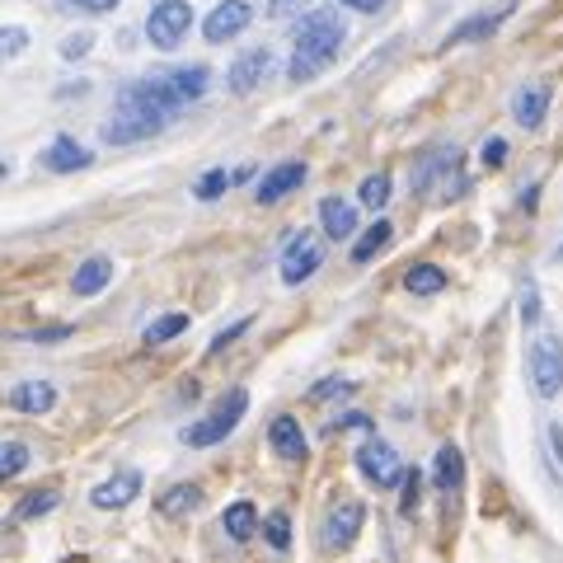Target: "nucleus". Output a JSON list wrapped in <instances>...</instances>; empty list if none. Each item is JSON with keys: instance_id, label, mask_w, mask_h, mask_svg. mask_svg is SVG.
I'll return each instance as SVG.
<instances>
[{"instance_id": "e433bc0d", "label": "nucleus", "mask_w": 563, "mask_h": 563, "mask_svg": "<svg viewBox=\"0 0 563 563\" xmlns=\"http://www.w3.org/2000/svg\"><path fill=\"white\" fill-rule=\"evenodd\" d=\"M90 47H95V33H66V38H62V57L80 62V57H90Z\"/></svg>"}, {"instance_id": "2eb2a0df", "label": "nucleus", "mask_w": 563, "mask_h": 563, "mask_svg": "<svg viewBox=\"0 0 563 563\" xmlns=\"http://www.w3.org/2000/svg\"><path fill=\"white\" fill-rule=\"evenodd\" d=\"M136 493H141V474H136V470H122V474H113V479L95 484L90 503L99 507V512H118V507H128Z\"/></svg>"}, {"instance_id": "7c9ffc66", "label": "nucleus", "mask_w": 563, "mask_h": 563, "mask_svg": "<svg viewBox=\"0 0 563 563\" xmlns=\"http://www.w3.org/2000/svg\"><path fill=\"white\" fill-rule=\"evenodd\" d=\"M184 329H188V314H161L155 324H146V343H169V339H179Z\"/></svg>"}, {"instance_id": "72a5a7b5", "label": "nucleus", "mask_w": 563, "mask_h": 563, "mask_svg": "<svg viewBox=\"0 0 563 563\" xmlns=\"http://www.w3.org/2000/svg\"><path fill=\"white\" fill-rule=\"evenodd\" d=\"M62 14H109V10H118L122 0H52Z\"/></svg>"}, {"instance_id": "a19ab883", "label": "nucleus", "mask_w": 563, "mask_h": 563, "mask_svg": "<svg viewBox=\"0 0 563 563\" xmlns=\"http://www.w3.org/2000/svg\"><path fill=\"white\" fill-rule=\"evenodd\" d=\"M244 329H250V320H235L231 329H221V333H217V339H211V352H221V347H231V343L240 339V333H244Z\"/></svg>"}, {"instance_id": "f704fd0d", "label": "nucleus", "mask_w": 563, "mask_h": 563, "mask_svg": "<svg viewBox=\"0 0 563 563\" xmlns=\"http://www.w3.org/2000/svg\"><path fill=\"white\" fill-rule=\"evenodd\" d=\"M521 324H526V329H536V324H540V291H536V282H531V277L521 282Z\"/></svg>"}, {"instance_id": "4be33fe9", "label": "nucleus", "mask_w": 563, "mask_h": 563, "mask_svg": "<svg viewBox=\"0 0 563 563\" xmlns=\"http://www.w3.org/2000/svg\"><path fill=\"white\" fill-rule=\"evenodd\" d=\"M432 479H437V488H442V493H461V484H465V455H461V446H442V451H437Z\"/></svg>"}, {"instance_id": "2f4dec72", "label": "nucleus", "mask_w": 563, "mask_h": 563, "mask_svg": "<svg viewBox=\"0 0 563 563\" xmlns=\"http://www.w3.org/2000/svg\"><path fill=\"white\" fill-rule=\"evenodd\" d=\"M24 47H29V29H20V24H5V29H0V62L24 57Z\"/></svg>"}, {"instance_id": "79ce46f5", "label": "nucleus", "mask_w": 563, "mask_h": 563, "mask_svg": "<svg viewBox=\"0 0 563 563\" xmlns=\"http://www.w3.org/2000/svg\"><path fill=\"white\" fill-rule=\"evenodd\" d=\"M301 5H306V0H268V20H291Z\"/></svg>"}, {"instance_id": "c85d7f7f", "label": "nucleus", "mask_w": 563, "mask_h": 563, "mask_svg": "<svg viewBox=\"0 0 563 563\" xmlns=\"http://www.w3.org/2000/svg\"><path fill=\"white\" fill-rule=\"evenodd\" d=\"M357 198H362V207L380 211L385 202H390V174H366L362 188H357Z\"/></svg>"}, {"instance_id": "9d476101", "label": "nucleus", "mask_w": 563, "mask_h": 563, "mask_svg": "<svg viewBox=\"0 0 563 563\" xmlns=\"http://www.w3.org/2000/svg\"><path fill=\"white\" fill-rule=\"evenodd\" d=\"M250 24H254V5H250V0H221V5L202 20V38L207 43H231Z\"/></svg>"}, {"instance_id": "9b49d317", "label": "nucleus", "mask_w": 563, "mask_h": 563, "mask_svg": "<svg viewBox=\"0 0 563 563\" xmlns=\"http://www.w3.org/2000/svg\"><path fill=\"white\" fill-rule=\"evenodd\" d=\"M362 521H366V507H362L357 498L333 503V512L324 517V550H347V544L357 540Z\"/></svg>"}, {"instance_id": "412c9836", "label": "nucleus", "mask_w": 563, "mask_h": 563, "mask_svg": "<svg viewBox=\"0 0 563 563\" xmlns=\"http://www.w3.org/2000/svg\"><path fill=\"white\" fill-rule=\"evenodd\" d=\"M52 404H57V390L47 380H24L10 390V409H20V413H47Z\"/></svg>"}, {"instance_id": "4468645a", "label": "nucleus", "mask_w": 563, "mask_h": 563, "mask_svg": "<svg viewBox=\"0 0 563 563\" xmlns=\"http://www.w3.org/2000/svg\"><path fill=\"white\" fill-rule=\"evenodd\" d=\"M301 184H306V161H282V165H273V169L258 179L254 198H258L263 207H273V202H282L287 192H296Z\"/></svg>"}, {"instance_id": "a18cd8bd", "label": "nucleus", "mask_w": 563, "mask_h": 563, "mask_svg": "<svg viewBox=\"0 0 563 563\" xmlns=\"http://www.w3.org/2000/svg\"><path fill=\"white\" fill-rule=\"evenodd\" d=\"M559 258H563V244H559Z\"/></svg>"}, {"instance_id": "37998d69", "label": "nucleus", "mask_w": 563, "mask_h": 563, "mask_svg": "<svg viewBox=\"0 0 563 563\" xmlns=\"http://www.w3.org/2000/svg\"><path fill=\"white\" fill-rule=\"evenodd\" d=\"M333 5H352V10H362V14H380L390 0H333Z\"/></svg>"}, {"instance_id": "ddd939ff", "label": "nucleus", "mask_w": 563, "mask_h": 563, "mask_svg": "<svg viewBox=\"0 0 563 563\" xmlns=\"http://www.w3.org/2000/svg\"><path fill=\"white\" fill-rule=\"evenodd\" d=\"M550 99H554V90H550V80H526V85H517V95H512V122L517 128H540L544 122V113H550Z\"/></svg>"}, {"instance_id": "f257e3e1", "label": "nucleus", "mask_w": 563, "mask_h": 563, "mask_svg": "<svg viewBox=\"0 0 563 563\" xmlns=\"http://www.w3.org/2000/svg\"><path fill=\"white\" fill-rule=\"evenodd\" d=\"M347 43V24L339 20V10H310L301 24H296V43H291V62H287V76L296 85L314 80L320 70L333 66V57L343 52Z\"/></svg>"}, {"instance_id": "f8f14e48", "label": "nucleus", "mask_w": 563, "mask_h": 563, "mask_svg": "<svg viewBox=\"0 0 563 563\" xmlns=\"http://www.w3.org/2000/svg\"><path fill=\"white\" fill-rule=\"evenodd\" d=\"M273 52L268 47H250L244 57H235V66H231V76H225V85H231V95H254L263 80L273 76Z\"/></svg>"}, {"instance_id": "b1692460", "label": "nucleus", "mask_w": 563, "mask_h": 563, "mask_svg": "<svg viewBox=\"0 0 563 563\" xmlns=\"http://www.w3.org/2000/svg\"><path fill=\"white\" fill-rule=\"evenodd\" d=\"M221 526H225V536H231L235 544L254 540V531H258V512H254V503H231V507H225V517H221Z\"/></svg>"}, {"instance_id": "5701e85b", "label": "nucleus", "mask_w": 563, "mask_h": 563, "mask_svg": "<svg viewBox=\"0 0 563 563\" xmlns=\"http://www.w3.org/2000/svg\"><path fill=\"white\" fill-rule=\"evenodd\" d=\"M202 507V488L198 484H174L161 493V503H155V512L161 517H188V512H198Z\"/></svg>"}, {"instance_id": "c03bdc74", "label": "nucleus", "mask_w": 563, "mask_h": 563, "mask_svg": "<svg viewBox=\"0 0 563 563\" xmlns=\"http://www.w3.org/2000/svg\"><path fill=\"white\" fill-rule=\"evenodd\" d=\"M550 442H554V455H559V461H563V428H559V422H554V428H550Z\"/></svg>"}, {"instance_id": "7ed1b4c3", "label": "nucleus", "mask_w": 563, "mask_h": 563, "mask_svg": "<svg viewBox=\"0 0 563 563\" xmlns=\"http://www.w3.org/2000/svg\"><path fill=\"white\" fill-rule=\"evenodd\" d=\"M244 409H250V390H225L221 399H217V409H211L207 418H198L192 428H184V446H192V451H202V446H217V442H225L235 428H240V418H244Z\"/></svg>"}, {"instance_id": "a211bd4d", "label": "nucleus", "mask_w": 563, "mask_h": 563, "mask_svg": "<svg viewBox=\"0 0 563 563\" xmlns=\"http://www.w3.org/2000/svg\"><path fill=\"white\" fill-rule=\"evenodd\" d=\"M512 14V5H498L493 14H474V20H465V24H455L451 33H446V47H461V43H479V38H493L498 33V24Z\"/></svg>"}, {"instance_id": "473e14b6", "label": "nucleus", "mask_w": 563, "mask_h": 563, "mask_svg": "<svg viewBox=\"0 0 563 563\" xmlns=\"http://www.w3.org/2000/svg\"><path fill=\"white\" fill-rule=\"evenodd\" d=\"M225 188H231V174H225V169H207L192 192H198V202H217Z\"/></svg>"}, {"instance_id": "0eeeda50", "label": "nucleus", "mask_w": 563, "mask_h": 563, "mask_svg": "<svg viewBox=\"0 0 563 563\" xmlns=\"http://www.w3.org/2000/svg\"><path fill=\"white\" fill-rule=\"evenodd\" d=\"M531 385L540 399H554L563 390V343L554 333H540L531 343Z\"/></svg>"}, {"instance_id": "c756f323", "label": "nucleus", "mask_w": 563, "mask_h": 563, "mask_svg": "<svg viewBox=\"0 0 563 563\" xmlns=\"http://www.w3.org/2000/svg\"><path fill=\"white\" fill-rule=\"evenodd\" d=\"M263 536H268V544L277 554H287L291 550V517L287 512H268L263 517Z\"/></svg>"}, {"instance_id": "6ab92c4d", "label": "nucleus", "mask_w": 563, "mask_h": 563, "mask_svg": "<svg viewBox=\"0 0 563 563\" xmlns=\"http://www.w3.org/2000/svg\"><path fill=\"white\" fill-rule=\"evenodd\" d=\"M320 225L329 240H352L357 235V207L343 202V198H324L320 202Z\"/></svg>"}, {"instance_id": "dca6fc26", "label": "nucleus", "mask_w": 563, "mask_h": 563, "mask_svg": "<svg viewBox=\"0 0 563 563\" xmlns=\"http://www.w3.org/2000/svg\"><path fill=\"white\" fill-rule=\"evenodd\" d=\"M268 442H273V455H282V461H306V432H301V422H296L291 413H277L273 418V428H268Z\"/></svg>"}, {"instance_id": "aec40b11", "label": "nucleus", "mask_w": 563, "mask_h": 563, "mask_svg": "<svg viewBox=\"0 0 563 563\" xmlns=\"http://www.w3.org/2000/svg\"><path fill=\"white\" fill-rule=\"evenodd\" d=\"M113 282V258H103V254H90L76 268V277H70V291L76 296H99L103 287Z\"/></svg>"}, {"instance_id": "f03ea898", "label": "nucleus", "mask_w": 563, "mask_h": 563, "mask_svg": "<svg viewBox=\"0 0 563 563\" xmlns=\"http://www.w3.org/2000/svg\"><path fill=\"white\" fill-rule=\"evenodd\" d=\"M211 85V70L207 66H174V70H155V76H141L132 85H122V95L136 99L141 109H151L155 118H174L188 103H198Z\"/></svg>"}, {"instance_id": "393cba45", "label": "nucleus", "mask_w": 563, "mask_h": 563, "mask_svg": "<svg viewBox=\"0 0 563 563\" xmlns=\"http://www.w3.org/2000/svg\"><path fill=\"white\" fill-rule=\"evenodd\" d=\"M404 287H409L413 296H437L446 287V273L437 268V263H413V268L404 273Z\"/></svg>"}, {"instance_id": "bb28decb", "label": "nucleus", "mask_w": 563, "mask_h": 563, "mask_svg": "<svg viewBox=\"0 0 563 563\" xmlns=\"http://www.w3.org/2000/svg\"><path fill=\"white\" fill-rule=\"evenodd\" d=\"M390 235H395V225H390V221H376L372 231H366L357 244H352V263H372V258L385 250V244H390Z\"/></svg>"}, {"instance_id": "c9c22d12", "label": "nucleus", "mask_w": 563, "mask_h": 563, "mask_svg": "<svg viewBox=\"0 0 563 563\" xmlns=\"http://www.w3.org/2000/svg\"><path fill=\"white\" fill-rule=\"evenodd\" d=\"M404 498H399V512L404 517H413V507H418V493H422V474L418 470H404Z\"/></svg>"}, {"instance_id": "ea45409f", "label": "nucleus", "mask_w": 563, "mask_h": 563, "mask_svg": "<svg viewBox=\"0 0 563 563\" xmlns=\"http://www.w3.org/2000/svg\"><path fill=\"white\" fill-rule=\"evenodd\" d=\"M70 324H52V329H38V333H24V343H62V339H70Z\"/></svg>"}, {"instance_id": "423d86ee", "label": "nucleus", "mask_w": 563, "mask_h": 563, "mask_svg": "<svg viewBox=\"0 0 563 563\" xmlns=\"http://www.w3.org/2000/svg\"><path fill=\"white\" fill-rule=\"evenodd\" d=\"M188 29H192V5L188 0H161V5L146 14V38L161 52L179 47L188 38Z\"/></svg>"}, {"instance_id": "6e6552de", "label": "nucleus", "mask_w": 563, "mask_h": 563, "mask_svg": "<svg viewBox=\"0 0 563 563\" xmlns=\"http://www.w3.org/2000/svg\"><path fill=\"white\" fill-rule=\"evenodd\" d=\"M320 263H324V244L314 240L310 231H301V235L287 240L277 268H282V282H287V287H301V282H310L314 273H320Z\"/></svg>"}, {"instance_id": "20e7f679", "label": "nucleus", "mask_w": 563, "mask_h": 563, "mask_svg": "<svg viewBox=\"0 0 563 563\" xmlns=\"http://www.w3.org/2000/svg\"><path fill=\"white\" fill-rule=\"evenodd\" d=\"M161 132H165V118H155L151 109H141V103L128 99L122 90H118V103H113L109 122L99 128V136L109 141V146H136V141H151Z\"/></svg>"}, {"instance_id": "1a4fd4ad", "label": "nucleus", "mask_w": 563, "mask_h": 563, "mask_svg": "<svg viewBox=\"0 0 563 563\" xmlns=\"http://www.w3.org/2000/svg\"><path fill=\"white\" fill-rule=\"evenodd\" d=\"M357 470H362L376 488H399V479H404V461H399V451H395L390 442H376V437L357 451Z\"/></svg>"}, {"instance_id": "58836bf2", "label": "nucleus", "mask_w": 563, "mask_h": 563, "mask_svg": "<svg viewBox=\"0 0 563 563\" xmlns=\"http://www.w3.org/2000/svg\"><path fill=\"white\" fill-rule=\"evenodd\" d=\"M333 395H352V380H343V376H329V380H320L310 390V404H320V399H333Z\"/></svg>"}, {"instance_id": "4c0bfd02", "label": "nucleus", "mask_w": 563, "mask_h": 563, "mask_svg": "<svg viewBox=\"0 0 563 563\" xmlns=\"http://www.w3.org/2000/svg\"><path fill=\"white\" fill-rule=\"evenodd\" d=\"M479 161H484V169H503L507 165V141L503 136H488L484 151H479Z\"/></svg>"}, {"instance_id": "f3484780", "label": "nucleus", "mask_w": 563, "mask_h": 563, "mask_svg": "<svg viewBox=\"0 0 563 563\" xmlns=\"http://www.w3.org/2000/svg\"><path fill=\"white\" fill-rule=\"evenodd\" d=\"M43 165L52 174H76V169H90V151L80 146L76 136H57L52 146L43 151Z\"/></svg>"}, {"instance_id": "a878e982", "label": "nucleus", "mask_w": 563, "mask_h": 563, "mask_svg": "<svg viewBox=\"0 0 563 563\" xmlns=\"http://www.w3.org/2000/svg\"><path fill=\"white\" fill-rule=\"evenodd\" d=\"M57 503H62L57 488H38V493H29V498L14 503V521H38V517H47Z\"/></svg>"}, {"instance_id": "39448f33", "label": "nucleus", "mask_w": 563, "mask_h": 563, "mask_svg": "<svg viewBox=\"0 0 563 563\" xmlns=\"http://www.w3.org/2000/svg\"><path fill=\"white\" fill-rule=\"evenodd\" d=\"M413 188L422 192H437V198H461L465 192V174H461V151H432L422 155L418 169H413Z\"/></svg>"}, {"instance_id": "cd10ccee", "label": "nucleus", "mask_w": 563, "mask_h": 563, "mask_svg": "<svg viewBox=\"0 0 563 563\" xmlns=\"http://www.w3.org/2000/svg\"><path fill=\"white\" fill-rule=\"evenodd\" d=\"M29 470V446L20 437H10V442H0V479H20Z\"/></svg>"}]
</instances>
